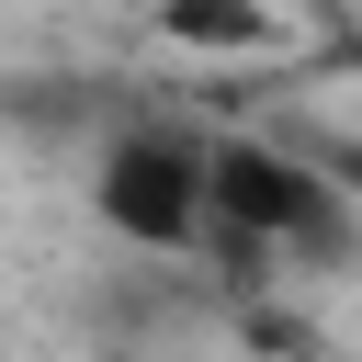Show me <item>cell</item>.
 Listing matches in <instances>:
<instances>
[{"label": "cell", "instance_id": "1", "mask_svg": "<svg viewBox=\"0 0 362 362\" xmlns=\"http://www.w3.org/2000/svg\"><path fill=\"white\" fill-rule=\"evenodd\" d=\"M204 249L238 283H260V272H339V260H362V204L294 136H215V238Z\"/></svg>", "mask_w": 362, "mask_h": 362}, {"label": "cell", "instance_id": "2", "mask_svg": "<svg viewBox=\"0 0 362 362\" xmlns=\"http://www.w3.org/2000/svg\"><path fill=\"white\" fill-rule=\"evenodd\" d=\"M90 215H102V238H124L147 260H192L215 238V136L170 124V113H124L90 147Z\"/></svg>", "mask_w": 362, "mask_h": 362}, {"label": "cell", "instance_id": "3", "mask_svg": "<svg viewBox=\"0 0 362 362\" xmlns=\"http://www.w3.org/2000/svg\"><path fill=\"white\" fill-rule=\"evenodd\" d=\"M158 45H181V57H272V45H283V11H249V0H170V11H158Z\"/></svg>", "mask_w": 362, "mask_h": 362}, {"label": "cell", "instance_id": "4", "mask_svg": "<svg viewBox=\"0 0 362 362\" xmlns=\"http://www.w3.org/2000/svg\"><path fill=\"white\" fill-rule=\"evenodd\" d=\"M317 170H328V181L362 204V136H328V147H317Z\"/></svg>", "mask_w": 362, "mask_h": 362}]
</instances>
